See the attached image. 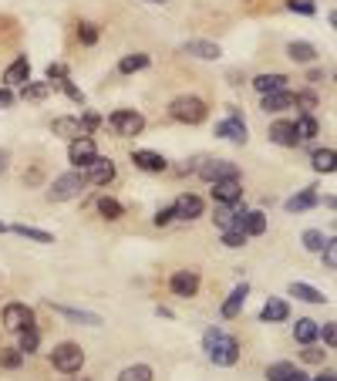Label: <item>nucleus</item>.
I'll return each instance as SVG.
<instances>
[{
	"instance_id": "obj_44",
	"label": "nucleus",
	"mask_w": 337,
	"mask_h": 381,
	"mask_svg": "<svg viewBox=\"0 0 337 381\" xmlns=\"http://www.w3.org/2000/svg\"><path fill=\"white\" fill-rule=\"evenodd\" d=\"M317 337H324V345H327V347H334V345H337V328H334V321H327L324 328H317Z\"/></svg>"
},
{
	"instance_id": "obj_30",
	"label": "nucleus",
	"mask_w": 337,
	"mask_h": 381,
	"mask_svg": "<svg viewBox=\"0 0 337 381\" xmlns=\"http://www.w3.org/2000/svg\"><path fill=\"white\" fill-rule=\"evenodd\" d=\"M14 233H17V236H24V240H34V243H54V236H51L48 229H37V226L17 223V226H14Z\"/></svg>"
},
{
	"instance_id": "obj_2",
	"label": "nucleus",
	"mask_w": 337,
	"mask_h": 381,
	"mask_svg": "<svg viewBox=\"0 0 337 381\" xmlns=\"http://www.w3.org/2000/svg\"><path fill=\"white\" fill-rule=\"evenodd\" d=\"M168 115L176 121H183V125H199L206 119V102L196 98V95H179L168 105Z\"/></svg>"
},
{
	"instance_id": "obj_56",
	"label": "nucleus",
	"mask_w": 337,
	"mask_h": 381,
	"mask_svg": "<svg viewBox=\"0 0 337 381\" xmlns=\"http://www.w3.org/2000/svg\"><path fill=\"white\" fill-rule=\"evenodd\" d=\"M149 4H168V0H149Z\"/></svg>"
},
{
	"instance_id": "obj_37",
	"label": "nucleus",
	"mask_w": 337,
	"mask_h": 381,
	"mask_svg": "<svg viewBox=\"0 0 337 381\" xmlns=\"http://www.w3.org/2000/svg\"><path fill=\"white\" fill-rule=\"evenodd\" d=\"M290 375H293V364L290 361H277L267 368V381H286Z\"/></svg>"
},
{
	"instance_id": "obj_21",
	"label": "nucleus",
	"mask_w": 337,
	"mask_h": 381,
	"mask_svg": "<svg viewBox=\"0 0 337 381\" xmlns=\"http://www.w3.org/2000/svg\"><path fill=\"white\" fill-rule=\"evenodd\" d=\"M185 54H192V58H199V61H216L219 54V44H213V41H185L183 44Z\"/></svg>"
},
{
	"instance_id": "obj_36",
	"label": "nucleus",
	"mask_w": 337,
	"mask_h": 381,
	"mask_svg": "<svg viewBox=\"0 0 337 381\" xmlns=\"http://www.w3.org/2000/svg\"><path fill=\"white\" fill-rule=\"evenodd\" d=\"M37 345H41V334H37V328H24V330H20V351H24V354H34Z\"/></svg>"
},
{
	"instance_id": "obj_38",
	"label": "nucleus",
	"mask_w": 337,
	"mask_h": 381,
	"mask_svg": "<svg viewBox=\"0 0 337 381\" xmlns=\"http://www.w3.org/2000/svg\"><path fill=\"white\" fill-rule=\"evenodd\" d=\"M293 105L300 108L303 115H310V112L317 108V95H314V91H297V95H293Z\"/></svg>"
},
{
	"instance_id": "obj_34",
	"label": "nucleus",
	"mask_w": 337,
	"mask_h": 381,
	"mask_svg": "<svg viewBox=\"0 0 337 381\" xmlns=\"http://www.w3.org/2000/svg\"><path fill=\"white\" fill-rule=\"evenodd\" d=\"M98 213L105 216V220H121V213H125V209H121L118 199H112V196H101V199H98Z\"/></svg>"
},
{
	"instance_id": "obj_47",
	"label": "nucleus",
	"mask_w": 337,
	"mask_h": 381,
	"mask_svg": "<svg viewBox=\"0 0 337 381\" xmlns=\"http://www.w3.org/2000/svg\"><path fill=\"white\" fill-rule=\"evenodd\" d=\"M58 85H61V88H65V91H67V98H71V102L84 105V95H81V91H78V88H74V85H71V78H61Z\"/></svg>"
},
{
	"instance_id": "obj_5",
	"label": "nucleus",
	"mask_w": 337,
	"mask_h": 381,
	"mask_svg": "<svg viewBox=\"0 0 337 381\" xmlns=\"http://www.w3.org/2000/svg\"><path fill=\"white\" fill-rule=\"evenodd\" d=\"M108 121H112V128H115L121 139H132V135H138V132L145 128V119H142L138 112H132V108H121V112H115Z\"/></svg>"
},
{
	"instance_id": "obj_25",
	"label": "nucleus",
	"mask_w": 337,
	"mask_h": 381,
	"mask_svg": "<svg viewBox=\"0 0 337 381\" xmlns=\"http://www.w3.org/2000/svg\"><path fill=\"white\" fill-rule=\"evenodd\" d=\"M286 54H290L293 61H300V65H310V61L317 58V48H314L310 41H290V44H286Z\"/></svg>"
},
{
	"instance_id": "obj_13",
	"label": "nucleus",
	"mask_w": 337,
	"mask_h": 381,
	"mask_svg": "<svg viewBox=\"0 0 337 381\" xmlns=\"http://www.w3.org/2000/svg\"><path fill=\"white\" fill-rule=\"evenodd\" d=\"M172 213H176V220H199L202 216V199L199 196H192V192H183L179 199H176V206H172Z\"/></svg>"
},
{
	"instance_id": "obj_29",
	"label": "nucleus",
	"mask_w": 337,
	"mask_h": 381,
	"mask_svg": "<svg viewBox=\"0 0 337 381\" xmlns=\"http://www.w3.org/2000/svg\"><path fill=\"white\" fill-rule=\"evenodd\" d=\"M24 91H20V98H27V102H44L48 98L51 85H44V81H24Z\"/></svg>"
},
{
	"instance_id": "obj_4",
	"label": "nucleus",
	"mask_w": 337,
	"mask_h": 381,
	"mask_svg": "<svg viewBox=\"0 0 337 381\" xmlns=\"http://www.w3.org/2000/svg\"><path fill=\"white\" fill-rule=\"evenodd\" d=\"M51 361H54V368H58L61 375H74V371H81L84 351H81V345L65 341V345H58L54 351H51Z\"/></svg>"
},
{
	"instance_id": "obj_22",
	"label": "nucleus",
	"mask_w": 337,
	"mask_h": 381,
	"mask_svg": "<svg viewBox=\"0 0 337 381\" xmlns=\"http://www.w3.org/2000/svg\"><path fill=\"white\" fill-rule=\"evenodd\" d=\"M246 294H250V287H246V283H239V287H233V294L226 297V304H223V317H226V321H233L236 314L243 311V304H246Z\"/></svg>"
},
{
	"instance_id": "obj_48",
	"label": "nucleus",
	"mask_w": 337,
	"mask_h": 381,
	"mask_svg": "<svg viewBox=\"0 0 337 381\" xmlns=\"http://www.w3.org/2000/svg\"><path fill=\"white\" fill-rule=\"evenodd\" d=\"M172 220H176V213H172V206H168V209H159L152 223H155V226H168V223H172Z\"/></svg>"
},
{
	"instance_id": "obj_57",
	"label": "nucleus",
	"mask_w": 337,
	"mask_h": 381,
	"mask_svg": "<svg viewBox=\"0 0 337 381\" xmlns=\"http://www.w3.org/2000/svg\"><path fill=\"white\" fill-rule=\"evenodd\" d=\"M67 381H91V378H67Z\"/></svg>"
},
{
	"instance_id": "obj_52",
	"label": "nucleus",
	"mask_w": 337,
	"mask_h": 381,
	"mask_svg": "<svg viewBox=\"0 0 337 381\" xmlns=\"http://www.w3.org/2000/svg\"><path fill=\"white\" fill-rule=\"evenodd\" d=\"M7 169H11V152H7V149H0V175L7 173Z\"/></svg>"
},
{
	"instance_id": "obj_28",
	"label": "nucleus",
	"mask_w": 337,
	"mask_h": 381,
	"mask_svg": "<svg viewBox=\"0 0 337 381\" xmlns=\"http://www.w3.org/2000/svg\"><path fill=\"white\" fill-rule=\"evenodd\" d=\"M149 68V54H125L121 61H118V71L121 74H132V71H145Z\"/></svg>"
},
{
	"instance_id": "obj_18",
	"label": "nucleus",
	"mask_w": 337,
	"mask_h": 381,
	"mask_svg": "<svg viewBox=\"0 0 337 381\" xmlns=\"http://www.w3.org/2000/svg\"><path fill=\"white\" fill-rule=\"evenodd\" d=\"M54 135H61V139H81V135H88L84 132V125H81V119H71V115H61V119H54Z\"/></svg>"
},
{
	"instance_id": "obj_3",
	"label": "nucleus",
	"mask_w": 337,
	"mask_h": 381,
	"mask_svg": "<svg viewBox=\"0 0 337 381\" xmlns=\"http://www.w3.org/2000/svg\"><path fill=\"white\" fill-rule=\"evenodd\" d=\"M84 173H65V175H58L54 182H51V189H48V199L51 203H67V199H78L84 192Z\"/></svg>"
},
{
	"instance_id": "obj_9",
	"label": "nucleus",
	"mask_w": 337,
	"mask_h": 381,
	"mask_svg": "<svg viewBox=\"0 0 337 381\" xmlns=\"http://www.w3.org/2000/svg\"><path fill=\"white\" fill-rule=\"evenodd\" d=\"M168 290L176 297H196L199 294V270H176L168 280Z\"/></svg>"
},
{
	"instance_id": "obj_32",
	"label": "nucleus",
	"mask_w": 337,
	"mask_h": 381,
	"mask_svg": "<svg viewBox=\"0 0 337 381\" xmlns=\"http://www.w3.org/2000/svg\"><path fill=\"white\" fill-rule=\"evenodd\" d=\"M310 162H314L317 173H334V149H317L310 156Z\"/></svg>"
},
{
	"instance_id": "obj_16",
	"label": "nucleus",
	"mask_w": 337,
	"mask_h": 381,
	"mask_svg": "<svg viewBox=\"0 0 337 381\" xmlns=\"http://www.w3.org/2000/svg\"><path fill=\"white\" fill-rule=\"evenodd\" d=\"M132 162H135V169H142V173H166V169H168L166 156L149 152V149H138V152L132 156Z\"/></svg>"
},
{
	"instance_id": "obj_20",
	"label": "nucleus",
	"mask_w": 337,
	"mask_h": 381,
	"mask_svg": "<svg viewBox=\"0 0 337 381\" xmlns=\"http://www.w3.org/2000/svg\"><path fill=\"white\" fill-rule=\"evenodd\" d=\"M290 317V307H286V300L280 297H270L267 304H263V311H260V321H267V324H280Z\"/></svg>"
},
{
	"instance_id": "obj_53",
	"label": "nucleus",
	"mask_w": 337,
	"mask_h": 381,
	"mask_svg": "<svg viewBox=\"0 0 337 381\" xmlns=\"http://www.w3.org/2000/svg\"><path fill=\"white\" fill-rule=\"evenodd\" d=\"M286 381H310V375H303L300 368H293V375H290V378Z\"/></svg>"
},
{
	"instance_id": "obj_6",
	"label": "nucleus",
	"mask_w": 337,
	"mask_h": 381,
	"mask_svg": "<svg viewBox=\"0 0 337 381\" xmlns=\"http://www.w3.org/2000/svg\"><path fill=\"white\" fill-rule=\"evenodd\" d=\"M213 186V199H216L219 206H233L243 199V182L236 179V175H226V179H216V182H209Z\"/></svg>"
},
{
	"instance_id": "obj_27",
	"label": "nucleus",
	"mask_w": 337,
	"mask_h": 381,
	"mask_svg": "<svg viewBox=\"0 0 337 381\" xmlns=\"http://www.w3.org/2000/svg\"><path fill=\"white\" fill-rule=\"evenodd\" d=\"M317 321H310V317H300L297 324H293V337L300 341V345H314L317 341Z\"/></svg>"
},
{
	"instance_id": "obj_51",
	"label": "nucleus",
	"mask_w": 337,
	"mask_h": 381,
	"mask_svg": "<svg viewBox=\"0 0 337 381\" xmlns=\"http://www.w3.org/2000/svg\"><path fill=\"white\" fill-rule=\"evenodd\" d=\"M14 105V95H11V88H0V108H11Z\"/></svg>"
},
{
	"instance_id": "obj_31",
	"label": "nucleus",
	"mask_w": 337,
	"mask_h": 381,
	"mask_svg": "<svg viewBox=\"0 0 337 381\" xmlns=\"http://www.w3.org/2000/svg\"><path fill=\"white\" fill-rule=\"evenodd\" d=\"M118 381H152V368L149 364H128V368H121Z\"/></svg>"
},
{
	"instance_id": "obj_41",
	"label": "nucleus",
	"mask_w": 337,
	"mask_h": 381,
	"mask_svg": "<svg viewBox=\"0 0 337 381\" xmlns=\"http://www.w3.org/2000/svg\"><path fill=\"white\" fill-rule=\"evenodd\" d=\"M324 233H320V229H307V233H303V246H307V250H310V253H320V250H324Z\"/></svg>"
},
{
	"instance_id": "obj_49",
	"label": "nucleus",
	"mask_w": 337,
	"mask_h": 381,
	"mask_svg": "<svg viewBox=\"0 0 337 381\" xmlns=\"http://www.w3.org/2000/svg\"><path fill=\"white\" fill-rule=\"evenodd\" d=\"M48 78L51 81H61V78H67V68L65 65H48Z\"/></svg>"
},
{
	"instance_id": "obj_14",
	"label": "nucleus",
	"mask_w": 337,
	"mask_h": 381,
	"mask_svg": "<svg viewBox=\"0 0 337 381\" xmlns=\"http://www.w3.org/2000/svg\"><path fill=\"white\" fill-rule=\"evenodd\" d=\"M24 81H31V61H27V54L14 58L11 68L4 71V85L7 88H17V85H24Z\"/></svg>"
},
{
	"instance_id": "obj_24",
	"label": "nucleus",
	"mask_w": 337,
	"mask_h": 381,
	"mask_svg": "<svg viewBox=\"0 0 337 381\" xmlns=\"http://www.w3.org/2000/svg\"><path fill=\"white\" fill-rule=\"evenodd\" d=\"M286 74H280V71H270V74H256L253 78V88L260 91V95H267V91H280V88H286Z\"/></svg>"
},
{
	"instance_id": "obj_1",
	"label": "nucleus",
	"mask_w": 337,
	"mask_h": 381,
	"mask_svg": "<svg viewBox=\"0 0 337 381\" xmlns=\"http://www.w3.org/2000/svg\"><path fill=\"white\" fill-rule=\"evenodd\" d=\"M206 354H209V361L216 368H233L239 361V341L230 337V334H223L219 328H213L206 330Z\"/></svg>"
},
{
	"instance_id": "obj_26",
	"label": "nucleus",
	"mask_w": 337,
	"mask_h": 381,
	"mask_svg": "<svg viewBox=\"0 0 337 381\" xmlns=\"http://www.w3.org/2000/svg\"><path fill=\"white\" fill-rule=\"evenodd\" d=\"M290 297H297V300H303V304H324L327 297L320 294L317 287H310V283H290Z\"/></svg>"
},
{
	"instance_id": "obj_8",
	"label": "nucleus",
	"mask_w": 337,
	"mask_h": 381,
	"mask_svg": "<svg viewBox=\"0 0 337 381\" xmlns=\"http://www.w3.org/2000/svg\"><path fill=\"white\" fill-rule=\"evenodd\" d=\"M95 156H98V149H95V142L88 139V135L71 139V145H67V159H71V166H78V169H88V166L95 162Z\"/></svg>"
},
{
	"instance_id": "obj_42",
	"label": "nucleus",
	"mask_w": 337,
	"mask_h": 381,
	"mask_svg": "<svg viewBox=\"0 0 337 381\" xmlns=\"http://www.w3.org/2000/svg\"><path fill=\"white\" fill-rule=\"evenodd\" d=\"M320 253H324V267H327V270H334V267H337V243H334V240H327Z\"/></svg>"
},
{
	"instance_id": "obj_23",
	"label": "nucleus",
	"mask_w": 337,
	"mask_h": 381,
	"mask_svg": "<svg viewBox=\"0 0 337 381\" xmlns=\"http://www.w3.org/2000/svg\"><path fill=\"white\" fill-rule=\"evenodd\" d=\"M317 203H320V196H317V189L310 186V189L297 192V196H290L284 206H286V213H303V209H314Z\"/></svg>"
},
{
	"instance_id": "obj_19",
	"label": "nucleus",
	"mask_w": 337,
	"mask_h": 381,
	"mask_svg": "<svg viewBox=\"0 0 337 381\" xmlns=\"http://www.w3.org/2000/svg\"><path fill=\"white\" fill-rule=\"evenodd\" d=\"M260 108H263V112H286V108H293V91H286V88L267 91L263 102H260Z\"/></svg>"
},
{
	"instance_id": "obj_10",
	"label": "nucleus",
	"mask_w": 337,
	"mask_h": 381,
	"mask_svg": "<svg viewBox=\"0 0 337 381\" xmlns=\"http://www.w3.org/2000/svg\"><path fill=\"white\" fill-rule=\"evenodd\" d=\"M216 135H223V139L236 142V145H243V142L250 139V135H246V121H243V115H239L236 108L230 112V119L219 121V125H216Z\"/></svg>"
},
{
	"instance_id": "obj_45",
	"label": "nucleus",
	"mask_w": 337,
	"mask_h": 381,
	"mask_svg": "<svg viewBox=\"0 0 337 381\" xmlns=\"http://www.w3.org/2000/svg\"><path fill=\"white\" fill-rule=\"evenodd\" d=\"M78 37H81V44L91 48V44L98 41V27H95V24H81V27H78Z\"/></svg>"
},
{
	"instance_id": "obj_46",
	"label": "nucleus",
	"mask_w": 337,
	"mask_h": 381,
	"mask_svg": "<svg viewBox=\"0 0 337 381\" xmlns=\"http://www.w3.org/2000/svg\"><path fill=\"white\" fill-rule=\"evenodd\" d=\"M303 361L307 364H324V351L314 345H303Z\"/></svg>"
},
{
	"instance_id": "obj_55",
	"label": "nucleus",
	"mask_w": 337,
	"mask_h": 381,
	"mask_svg": "<svg viewBox=\"0 0 337 381\" xmlns=\"http://www.w3.org/2000/svg\"><path fill=\"white\" fill-rule=\"evenodd\" d=\"M310 381H334V371H324V375H317V378H310Z\"/></svg>"
},
{
	"instance_id": "obj_54",
	"label": "nucleus",
	"mask_w": 337,
	"mask_h": 381,
	"mask_svg": "<svg viewBox=\"0 0 337 381\" xmlns=\"http://www.w3.org/2000/svg\"><path fill=\"white\" fill-rule=\"evenodd\" d=\"M307 81H314V85H317V81H324V71H317V68H314V71H310V74H307Z\"/></svg>"
},
{
	"instance_id": "obj_11",
	"label": "nucleus",
	"mask_w": 337,
	"mask_h": 381,
	"mask_svg": "<svg viewBox=\"0 0 337 381\" xmlns=\"http://www.w3.org/2000/svg\"><path fill=\"white\" fill-rule=\"evenodd\" d=\"M226 175H236L239 179V169L233 162H223V159H206L199 166V179L202 182H216V179H226Z\"/></svg>"
},
{
	"instance_id": "obj_39",
	"label": "nucleus",
	"mask_w": 337,
	"mask_h": 381,
	"mask_svg": "<svg viewBox=\"0 0 337 381\" xmlns=\"http://www.w3.org/2000/svg\"><path fill=\"white\" fill-rule=\"evenodd\" d=\"M223 246H230V250H239V246H246V233L243 229H223Z\"/></svg>"
},
{
	"instance_id": "obj_12",
	"label": "nucleus",
	"mask_w": 337,
	"mask_h": 381,
	"mask_svg": "<svg viewBox=\"0 0 337 381\" xmlns=\"http://www.w3.org/2000/svg\"><path fill=\"white\" fill-rule=\"evenodd\" d=\"M88 182H95V186H108L112 179H115V162L105 156H95V162L88 166V175H84Z\"/></svg>"
},
{
	"instance_id": "obj_17",
	"label": "nucleus",
	"mask_w": 337,
	"mask_h": 381,
	"mask_svg": "<svg viewBox=\"0 0 337 381\" xmlns=\"http://www.w3.org/2000/svg\"><path fill=\"white\" fill-rule=\"evenodd\" d=\"M236 229H243L246 236H263V233H267V216H263L260 209H246V213L239 216Z\"/></svg>"
},
{
	"instance_id": "obj_40",
	"label": "nucleus",
	"mask_w": 337,
	"mask_h": 381,
	"mask_svg": "<svg viewBox=\"0 0 337 381\" xmlns=\"http://www.w3.org/2000/svg\"><path fill=\"white\" fill-rule=\"evenodd\" d=\"M58 311L71 317V321H81V324H91V328H101V317L98 314H84V311H67V307H58Z\"/></svg>"
},
{
	"instance_id": "obj_7",
	"label": "nucleus",
	"mask_w": 337,
	"mask_h": 381,
	"mask_svg": "<svg viewBox=\"0 0 337 381\" xmlns=\"http://www.w3.org/2000/svg\"><path fill=\"white\" fill-rule=\"evenodd\" d=\"M4 328L14 330V334H20L24 328H34V311L27 307V304H7L4 307Z\"/></svg>"
},
{
	"instance_id": "obj_33",
	"label": "nucleus",
	"mask_w": 337,
	"mask_h": 381,
	"mask_svg": "<svg viewBox=\"0 0 337 381\" xmlns=\"http://www.w3.org/2000/svg\"><path fill=\"white\" fill-rule=\"evenodd\" d=\"M293 125H297V135H300V142L303 139H314V135L320 132V125H317V119H314V115H300Z\"/></svg>"
},
{
	"instance_id": "obj_43",
	"label": "nucleus",
	"mask_w": 337,
	"mask_h": 381,
	"mask_svg": "<svg viewBox=\"0 0 337 381\" xmlns=\"http://www.w3.org/2000/svg\"><path fill=\"white\" fill-rule=\"evenodd\" d=\"M286 7H290L293 14H303V18H310V14L317 11V7H314L310 0H286Z\"/></svg>"
},
{
	"instance_id": "obj_50",
	"label": "nucleus",
	"mask_w": 337,
	"mask_h": 381,
	"mask_svg": "<svg viewBox=\"0 0 337 381\" xmlns=\"http://www.w3.org/2000/svg\"><path fill=\"white\" fill-rule=\"evenodd\" d=\"M81 125H84V132H91V128H98V125H101V119L95 115V112H84V121H81Z\"/></svg>"
},
{
	"instance_id": "obj_35",
	"label": "nucleus",
	"mask_w": 337,
	"mask_h": 381,
	"mask_svg": "<svg viewBox=\"0 0 337 381\" xmlns=\"http://www.w3.org/2000/svg\"><path fill=\"white\" fill-rule=\"evenodd\" d=\"M24 364V351L20 347H0V368H20Z\"/></svg>"
},
{
	"instance_id": "obj_15",
	"label": "nucleus",
	"mask_w": 337,
	"mask_h": 381,
	"mask_svg": "<svg viewBox=\"0 0 337 381\" xmlns=\"http://www.w3.org/2000/svg\"><path fill=\"white\" fill-rule=\"evenodd\" d=\"M270 142H277V145H284V149H293L300 135H297V125L293 121H273L270 125Z\"/></svg>"
},
{
	"instance_id": "obj_58",
	"label": "nucleus",
	"mask_w": 337,
	"mask_h": 381,
	"mask_svg": "<svg viewBox=\"0 0 337 381\" xmlns=\"http://www.w3.org/2000/svg\"><path fill=\"white\" fill-rule=\"evenodd\" d=\"M0 233H7V226H4V223H0Z\"/></svg>"
}]
</instances>
